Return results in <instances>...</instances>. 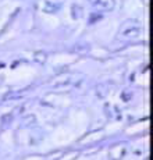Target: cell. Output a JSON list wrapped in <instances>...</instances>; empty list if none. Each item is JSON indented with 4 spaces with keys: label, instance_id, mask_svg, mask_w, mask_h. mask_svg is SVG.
Instances as JSON below:
<instances>
[{
    "label": "cell",
    "instance_id": "1",
    "mask_svg": "<svg viewBox=\"0 0 153 160\" xmlns=\"http://www.w3.org/2000/svg\"><path fill=\"white\" fill-rule=\"evenodd\" d=\"M142 33V25L138 21H127L125 24H122L117 33V38L121 41H132V39L141 36Z\"/></svg>",
    "mask_w": 153,
    "mask_h": 160
},
{
    "label": "cell",
    "instance_id": "2",
    "mask_svg": "<svg viewBox=\"0 0 153 160\" xmlns=\"http://www.w3.org/2000/svg\"><path fill=\"white\" fill-rule=\"evenodd\" d=\"M114 6H116L114 0H96V2H95V7H96L97 10H102V11L113 10Z\"/></svg>",
    "mask_w": 153,
    "mask_h": 160
}]
</instances>
